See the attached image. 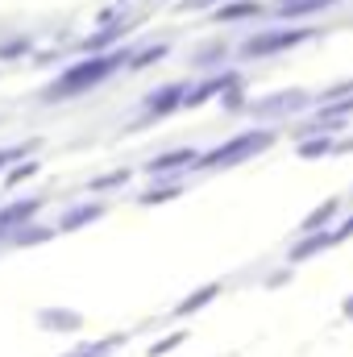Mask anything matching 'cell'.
I'll return each mask as SVG.
<instances>
[{"instance_id": "obj_6", "label": "cell", "mask_w": 353, "mask_h": 357, "mask_svg": "<svg viewBox=\"0 0 353 357\" xmlns=\"http://www.w3.org/2000/svg\"><path fill=\"white\" fill-rule=\"evenodd\" d=\"M345 316H353V295L345 299Z\"/></svg>"}, {"instance_id": "obj_5", "label": "cell", "mask_w": 353, "mask_h": 357, "mask_svg": "<svg viewBox=\"0 0 353 357\" xmlns=\"http://www.w3.org/2000/svg\"><path fill=\"white\" fill-rule=\"evenodd\" d=\"M112 345H117V341H104V345H91V349H84V354H75V357H108Z\"/></svg>"}, {"instance_id": "obj_1", "label": "cell", "mask_w": 353, "mask_h": 357, "mask_svg": "<svg viewBox=\"0 0 353 357\" xmlns=\"http://www.w3.org/2000/svg\"><path fill=\"white\" fill-rule=\"evenodd\" d=\"M262 142H266V137H237L233 146H225V150H216V154H208V158H204V167H225L229 158H237L241 150H250V146H262Z\"/></svg>"}, {"instance_id": "obj_3", "label": "cell", "mask_w": 353, "mask_h": 357, "mask_svg": "<svg viewBox=\"0 0 353 357\" xmlns=\"http://www.w3.org/2000/svg\"><path fill=\"white\" fill-rule=\"evenodd\" d=\"M42 324H46V328H63V333H71V328H80L84 320H80L75 312H71V316H63V312H54V316H42Z\"/></svg>"}, {"instance_id": "obj_4", "label": "cell", "mask_w": 353, "mask_h": 357, "mask_svg": "<svg viewBox=\"0 0 353 357\" xmlns=\"http://www.w3.org/2000/svg\"><path fill=\"white\" fill-rule=\"evenodd\" d=\"M179 341H183V333H175V337H167V341H158V345H150V357H163V354H171Z\"/></svg>"}, {"instance_id": "obj_2", "label": "cell", "mask_w": 353, "mask_h": 357, "mask_svg": "<svg viewBox=\"0 0 353 357\" xmlns=\"http://www.w3.org/2000/svg\"><path fill=\"white\" fill-rule=\"evenodd\" d=\"M212 295H220V287H216V282H212V287H204V291H195L191 299H183V303H179L175 312H179V316H187V312H195V307H204V303H208Z\"/></svg>"}]
</instances>
